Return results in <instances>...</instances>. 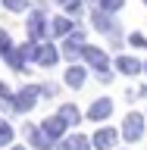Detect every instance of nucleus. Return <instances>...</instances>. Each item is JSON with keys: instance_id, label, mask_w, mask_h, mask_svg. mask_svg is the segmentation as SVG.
Wrapping results in <instances>:
<instances>
[{"instance_id": "1", "label": "nucleus", "mask_w": 147, "mask_h": 150, "mask_svg": "<svg viewBox=\"0 0 147 150\" xmlns=\"http://www.w3.org/2000/svg\"><path fill=\"white\" fill-rule=\"evenodd\" d=\"M82 56L88 59V66H94V69L100 72V81H110V78H113V75H110V59H107V53H103L100 47H88V44H85Z\"/></svg>"}, {"instance_id": "2", "label": "nucleus", "mask_w": 147, "mask_h": 150, "mask_svg": "<svg viewBox=\"0 0 147 150\" xmlns=\"http://www.w3.org/2000/svg\"><path fill=\"white\" fill-rule=\"evenodd\" d=\"M38 97H41V88H38V84H28V88H22V91L13 97V110L16 112H28L38 103Z\"/></svg>"}, {"instance_id": "3", "label": "nucleus", "mask_w": 147, "mask_h": 150, "mask_svg": "<svg viewBox=\"0 0 147 150\" xmlns=\"http://www.w3.org/2000/svg\"><path fill=\"white\" fill-rule=\"evenodd\" d=\"M144 134V116L141 112H129L125 122H122V138L125 141H141Z\"/></svg>"}, {"instance_id": "4", "label": "nucleus", "mask_w": 147, "mask_h": 150, "mask_svg": "<svg viewBox=\"0 0 147 150\" xmlns=\"http://www.w3.org/2000/svg\"><path fill=\"white\" fill-rule=\"evenodd\" d=\"M28 38L31 41H41V38H47V16H44V9H35L31 16H28Z\"/></svg>"}, {"instance_id": "5", "label": "nucleus", "mask_w": 147, "mask_h": 150, "mask_svg": "<svg viewBox=\"0 0 147 150\" xmlns=\"http://www.w3.org/2000/svg\"><path fill=\"white\" fill-rule=\"evenodd\" d=\"M56 59H60L56 47L47 44V41H41V44H38V53H35V63L38 66H56Z\"/></svg>"}, {"instance_id": "6", "label": "nucleus", "mask_w": 147, "mask_h": 150, "mask_svg": "<svg viewBox=\"0 0 147 150\" xmlns=\"http://www.w3.org/2000/svg\"><path fill=\"white\" fill-rule=\"evenodd\" d=\"M91 22L97 31H103V35H116V22H113L110 13H103V9H94L91 13Z\"/></svg>"}, {"instance_id": "7", "label": "nucleus", "mask_w": 147, "mask_h": 150, "mask_svg": "<svg viewBox=\"0 0 147 150\" xmlns=\"http://www.w3.org/2000/svg\"><path fill=\"white\" fill-rule=\"evenodd\" d=\"M116 138H119V131H116V128H100L97 134H94V141H91V144H94L97 150H113Z\"/></svg>"}, {"instance_id": "8", "label": "nucleus", "mask_w": 147, "mask_h": 150, "mask_svg": "<svg viewBox=\"0 0 147 150\" xmlns=\"http://www.w3.org/2000/svg\"><path fill=\"white\" fill-rule=\"evenodd\" d=\"M110 112H113V100L100 97V100H94V103H91V110H88V119L100 122V119H110Z\"/></svg>"}, {"instance_id": "9", "label": "nucleus", "mask_w": 147, "mask_h": 150, "mask_svg": "<svg viewBox=\"0 0 147 150\" xmlns=\"http://www.w3.org/2000/svg\"><path fill=\"white\" fill-rule=\"evenodd\" d=\"M41 128H44V134H47L50 141H56V138H63L66 122L60 119V116H50V119H44V122H41Z\"/></svg>"}, {"instance_id": "10", "label": "nucleus", "mask_w": 147, "mask_h": 150, "mask_svg": "<svg viewBox=\"0 0 147 150\" xmlns=\"http://www.w3.org/2000/svg\"><path fill=\"white\" fill-rule=\"evenodd\" d=\"M50 31H53L56 38H69V35L75 31V22H72L69 16H56L53 22H50Z\"/></svg>"}, {"instance_id": "11", "label": "nucleus", "mask_w": 147, "mask_h": 150, "mask_svg": "<svg viewBox=\"0 0 147 150\" xmlns=\"http://www.w3.org/2000/svg\"><path fill=\"white\" fill-rule=\"evenodd\" d=\"M60 150H91V141L85 134H69V138H63Z\"/></svg>"}, {"instance_id": "12", "label": "nucleus", "mask_w": 147, "mask_h": 150, "mask_svg": "<svg viewBox=\"0 0 147 150\" xmlns=\"http://www.w3.org/2000/svg\"><path fill=\"white\" fill-rule=\"evenodd\" d=\"M116 69H119L122 75H138L144 66H141L135 56H119V59H116Z\"/></svg>"}, {"instance_id": "13", "label": "nucleus", "mask_w": 147, "mask_h": 150, "mask_svg": "<svg viewBox=\"0 0 147 150\" xmlns=\"http://www.w3.org/2000/svg\"><path fill=\"white\" fill-rule=\"evenodd\" d=\"M85 66H69V69H66V84H69V88H82L85 84Z\"/></svg>"}, {"instance_id": "14", "label": "nucleus", "mask_w": 147, "mask_h": 150, "mask_svg": "<svg viewBox=\"0 0 147 150\" xmlns=\"http://www.w3.org/2000/svg\"><path fill=\"white\" fill-rule=\"evenodd\" d=\"M28 138H31V144H35L38 150H50L53 147V141L44 134V128H31V125H28Z\"/></svg>"}, {"instance_id": "15", "label": "nucleus", "mask_w": 147, "mask_h": 150, "mask_svg": "<svg viewBox=\"0 0 147 150\" xmlns=\"http://www.w3.org/2000/svg\"><path fill=\"white\" fill-rule=\"evenodd\" d=\"M56 116H60V119H63L66 125H78V119H82V112L75 110L72 103H63V106H60V112H56Z\"/></svg>"}, {"instance_id": "16", "label": "nucleus", "mask_w": 147, "mask_h": 150, "mask_svg": "<svg viewBox=\"0 0 147 150\" xmlns=\"http://www.w3.org/2000/svg\"><path fill=\"white\" fill-rule=\"evenodd\" d=\"M9 141H13V125L6 119H0V147H6Z\"/></svg>"}, {"instance_id": "17", "label": "nucleus", "mask_w": 147, "mask_h": 150, "mask_svg": "<svg viewBox=\"0 0 147 150\" xmlns=\"http://www.w3.org/2000/svg\"><path fill=\"white\" fill-rule=\"evenodd\" d=\"M122 3H125V0H97V9H103V13H116V9H122Z\"/></svg>"}, {"instance_id": "18", "label": "nucleus", "mask_w": 147, "mask_h": 150, "mask_svg": "<svg viewBox=\"0 0 147 150\" xmlns=\"http://www.w3.org/2000/svg\"><path fill=\"white\" fill-rule=\"evenodd\" d=\"M3 6H6L9 13H25V9H28V0H3Z\"/></svg>"}, {"instance_id": "19", "label": "nucleus", "mask_w": 147, "mask_h": 150, "mask_svg": "<svg viewBox=\"0 0 147 150\" xmlns=\"http://www.w3.org/2000/svg\"><path fill=\"white\" fill-rule=\"evenodd\" d=\"M9 50H13V38L6 31H0V53H9Z\"/></svg>"}, {"instance_id": "20", "label": "nucleus", "mask_w": 147, "mask_h": 150, "mask_svg": "<svg viewBox=\"0 0 147 150\" xmlns=\"http://www.w3.org/2000/svg\"><path fill=\"white\" fill-rule=\"evenodd\" d=\"M63 6H66V13H69V16H78V13H82V3H78V0H66Z\"/></svg>"}, {"instance_id": "21", "label": "nucleus", "mask_w": 147, "mask_h": 150, "mask_svg": "<svg viewBox=\"0 0 147 150\" xmlns=\"http://www.w3.org/2000/svg\"><path fill=\"white\" fill-rule=\"evenodd\" d=\"M129 44H135V47H147V38L135 31V35H129Z\"/></svg>"}, {"instance_id": "22", "label": "nucleus", "mask_w": 147, "mask_h": 150, "mask_svg": "<svg viewBox=\"0 0 147 150\" xmlns=\"http://www.w3.org/2000/svg\"><path fill=\"white\" fill-rule=\"evenodd\" d=\"M13 150H25V147H13Z\"/></svg>"}, {"instance_id": "23", "label": "nucleus", "mask_w": 147, "mask_h": 150, "mask_svg": "<svg viewBox=\"0 0 147 150\" xmlns=\"http://www.w3.org/2000/svg\"><path fill=\"white\" fill-rule=\"evenodd\" d=\"M56 3H66V0H56Z\"/></svg>"}, {"instance_id": "24", "label": "nucleus", "mask_w": 147, "mask_h": 150, "mask_svg": "<svg viewBox=\"0 0 147 150\" xmlns=\"http://www.w3.org/2000/svg\"><path fill=\"white\" fill-rule=\"evenodd\" d=\"M144 69H147V66H144Z\"/></svg>"}, {"instance_id": "25", "label": "nucleus", "mask_w": 147, "mask_h": 150, "mask_svg": "<svg viewBox=\"0 0 147 150\" xmlns=\"http://www.w3.org/2000/svg\"><path fill=\"white\" fill-rule=\"evenodd\" d=\"M144 3H147V0H144Z\"/></svg>"}]
</instances>
